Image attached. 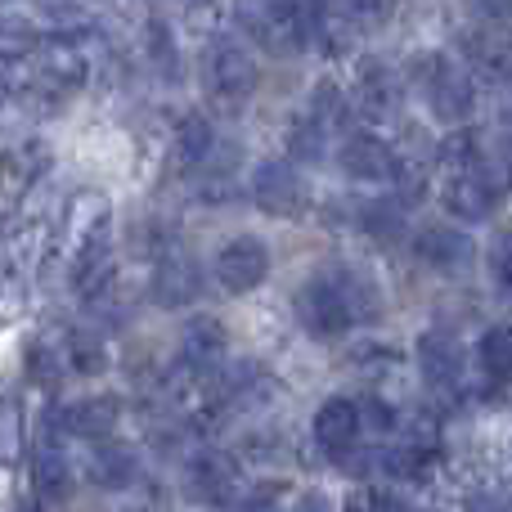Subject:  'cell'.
Here are the masks:
<instances>
[{
    "label": "cell",
    "instance_id": "cell-16",
    "mask_svg": "<svg viewBox=\"0 0 512 512\" xmlns=\"http://www.w3.org/2000/svg\"><path fill=\"white\" fill-rule=\"evenodd\" d=\"M400 99H405V90H400V77L387 68V63H364L360 77H355L351 86V108L364 117V122H387V117H396Z\"/></svg>",
    "mask_w": 512,
    "mask_h": 512
},
{
    "label": "cell",
    "instance_id": "cell-41",
    "mask_svg": "<svg viewBox=\"0 0 512 512\" xmlns=\"http://www.w3.org/2000/svg\"><path fill=\"white\" fill-rule=\"evenodd\" d=\"M189 5H203V0H189Z\"/></svg>",
    "mask_w": 512,
    "mask_h": 512
},
{
    "label": "cell",
    "instance_id": "cell-23",
    "mask_svg": "<svg viewBox=\"0 0 512 512\" xmlns=\"http://www.w3.org/2000/svg\"><path fill=\"white\" fill-rule=\"evenodd\" d=\"M436 459H441V450H436L432 441H405V445H391V450L382 454V468H387V477H396V481H427L436 468Z\"/></svg>",
    "mask_w": 512,
    "mask_h": 512
},
{
    "label": "cell",
    "instance_id": "cell-24",
    "mask_svg": "<svg viewBox=\"0 0 512 512\" xmlns=\"http://www.w3.org/2000/svg\"><path fill=\"white\" fill-rule=\"evenodd\" d=\"M32 477H36V490H41V499H68L72 495V463L68 454L59 450L54 441H41V450H36V463H32Z\"/></svg>",
    "mask_w": 512,
    "mask_h": 512
},
{
    "label": "cell",
    "instance_id": "cell-3",
    "mask_svg": "<svg viewBox=\"0 0 512 512\" xmlns=\"http://www.w3.org/2000/svg\"><path fill=\"white\" fill-rule=\"evenodd\" d=\"M414 81H418V90L427 95L432 113L441 117V122H450V126H463L472 117V108H477V90H472L468 72H463L459 63H454L450 54H441V50L418 54L414 59Z\"/></svg>",
    "mask_w": 512,
    "mask_h": 512
},
{
    "label": "cell",
    "instance_id": "cell-9",
    "mask_svg": "<svg viewBox=\"0 0 512 512\" xmlns=\"http://www.w3.org/2000/svg\"><path fill=\"white\" fill-rule=\"evenodd\" d=\"M360 441H364V409L360 400H346V396H333L319 405L315 414V445L328 454L333 463H346L360 454Z\"/></svg>",
    "mask_w": 512,
    "mask_h": 512
},
{
    "label": "cell",
    "instance_id": "cell-25",
    "mask_svg": "<svg viewBox=\"0 0 512 512\" xmlns=\"http://www.w3.org/2000/svg\"><path fill=\"white\" fill-rule=\"evenodd\" d=\"M36 50H41V32H36L32 18L18 14V9H0V59H36Z\"/></svg>",
    "mask_w": 512,
    "mask_h": 512
},
{
    "label": "cell",
    "instance_id": "cell-29",
    "mask_svg": "<svg viewBox=\"0 0 512 512\" xmlns=\"http://www.w3.org/2000/svg\"><path fill=\"white\" fill-rule=\"evenodd\" d=\"M144 54H149V63L162 77L180 72V45H176V32L167 27V18H149L144 23Z\"/></svg>",
    "mask_w": 512,
    "mask_h": 512
},
{
    "label": "cell",
    "instance_id": "cell-39",
    "mask_svg": "<svg viewBox=\"0 0 512 512\" xmlns=\"http://www.w3.org/2000/svg\"><path fill=\"white\" fill-rule=\"evenodd\" d=\"M297 512H328V504H324V495H310V499H301Z\"/></svg>",
    "mask_w": 512,
    "mask_h": 512
},
{
    "label": "cell",
    "instance_id": "cell-10",
    "mask_svg": "<svg viewBox=\"0 0 512 512\" xmlns=\"http://www.w3.org/2000/svg\"><path fill=\"white\" fill-rule=\"evenodd\" d=\"M212 274L225 292L243 297V292L261 288V283L270 279V248H265L261 239H252V234H239V239H230L221 252H216Z\"/></svg>",
    "mask_w": 512,
    "mask_h": 512
},
{
    "label": "cell",
    "instance_id": "cell-5",
    "mask_svg": "<svg viewBox=\"0 0 512 512\" xmlns=\"http://www.w3.org/2000/svg\"><path fill=\"white\" fill-rule=\"evenodd\" d=\"M499 189H504L499 162L486 158V162H472V167L450 171V180H445V189H441V203L454 221L477 225L499 207Z\"/></svg>",
    "mask_w": 512,
    "mask_h": 512
},
{
    "label": "cell",
    "instance_id": "cell-13",
    "mask_svg": "<svg viewBox=\"0 0 512 512\" xmlns=\"http://www.w3.org/2000/svg\"><path fill=\"white\" fill-rule=\"evenodd\" d=\"M198 297H203V265L189 252L167 248L158 256V270H153V301L167 310H180L194 306Z\"/></svg>",
    "mask_w": 512,
    "mask_h": 512
},
{
    "label": "cell",
    "instance_id": "cell-18",
    "mask_svg": "<svg viewBox=\"0 0 512 512\" xmlns=\"http://www.w3.org/2000/svg\"><path fill=\"white\" fill-rule=\"evenodd\" d=\"M463 59L490 86H512V41L499 32H468L463 36Z\"/></svg>",
    "mask_w": 512,
    "mask_h": 512
},
{
    "label": "cell",
    "instance_id": "cell-34",
    "mask_svg": "<svg viewBox=\"0 0 512 512\" xmlns=\"http://www.w3.org/2000/svg\"><path fill=\"white\" fill-rule=\"evenodd\" d=\"M18 445H23V432H18V409L0 405V463H14Z\"/></svg>",
    "mask_w": 512,
    "mask_h": 512
},
{
    "label": "cell",
    "instance_id": "cell-7",
    "mask_svg": "<svg viewBox=\"0 0 512 512\" xmlns=\"http://www.w3.org/2000/svg\"><path fill=\"white\" fill-rule=\"evenodd\" d=\"M36 72L50 90L72 95V90L86 86L90 77V36L86 32H59L50 41H41L36 50Z\"/></svg>",
    "mask_w": 512,
    "mask_h": 512
},
{
    "label": "cell",
    "instance_id": "cell-40",
    "mask_svg": "<svg viewBox=\"0 0 512 512\" xmlns=\"http://www.w3.org/2000/svg\"><path fill=\"white\" fill-rule=\"evenodd\" d=\"M18 512H41V504H23V508H18Z\"/></svg>",
    "mask_w": 512,
    "mask_h": 512
},
{
    "label": "cell",
    "instance_id": "cell-19",
    "mask_svg": "<svg viewBox=\"0 0 512 512\" xmlns=\"http://www.w3.org/2000/svg\"><path fill=\"white\" fill-rule=\"evenodd\" d=\"M216 149V131L203 113H185L180 126L171 131V171L176 176H198V167L207 162V153Z\"/></svg>",
    "mask_w": 512,
    "mask_h": 512
},
{
    "label": "cell",
    "instance_id": "cell-14",
    "mask_svg": "<svg viewBox=\"0 0 512 512\" xmlns=\"http://www.w3.org/2000/svg\"><path fill=\"white\" fill-rule=\"evenodd\" d=\"M225 355H230V333H225L221 319H212V315L189 319L185 337H180V364L189 373H198V378H216Z\"/></svg>",
    "mask_w": 512,
    "mask_h": 512
},
{
    "label": "cell",
    "instance_id": "cell-27",
    "mask_svg": "<svg viewBox=\"0 0 512 512\" xmlns=\"http://www.w3.org/2000/svg\"><path fill=\"white\" fill-rule=\"evenodd\" d=\"M360 230L378 243H396L405 234V207L396 198H373L360 207Z\"/></svg>",
    "mask_w": 512,
    "mask_h": 512
},
{
    "label": "cell",
    "instance_id": "cell-15",
    "mask_svg": "<svg viewBox=\"0 0 512 512\" xmlns=\"http://www.w3.org/2000/svg\"><path fill=\"white\" fill-rule=\"evenodd\" d=\"M414 256L436 274H459L472 265V234H463L459 225H423L414 234Z\"/></svg>",
    "mask_w": 512,
    "mask_h": 512
},
{
    "label": "cell",
    "instance_id": "cell-26",
    "mask_svg": "<svg viewBox=\"0 0 512 512\" xmlns=\"http://www.w3.org/2000/svg\"><path fill=\"white\" fill-rule=\"evenodd\" d=\"M63 369L77 373V378H99L108 369V351L95 333H68L63 342Z\"/></svg>",
    "mask_w": 512,
    "mask_h": 512
},
{
    "label": "cell",
    "instance_id": "cell-37",
    "mask_svg": "<svg viewBox=\"0 0 512 512\" xmlns=\"http://www.w3.org/2000/svg\"><path fill=\"white\" fill-rule=\"evenodd\" d=\"M468 512H512V495L504 490H486V495H472Z\"/></svg>",
    "mask_w": 512,
    "mask_h": 512
},
{
    "label": "cell",
    "instance_id": "cell-6",
    "mask_svg": "<svg viewBox=\"0 0 512 512\" xmlns=\"http://www.w3.org/2000/svg\"><path fill=\"white\" fill-rule=\"evenodd\" d=\"M180 490L198 508H225L239 499V463L221 450H198L180 472Z\"/></svg>",
    "mask_w": 512,
    "mask_h": 512
},
{
    "label": "cell",
    "instance_id": "cell-38",
    "mask_svg": "<svg viewBox=\"0 0 512 512\" xmlns=\"http://www.w3.org/2000/svg\"><path fill=\"white\" fill-rule=\"evenodd\" d=\"M346 512H382V504H373L369 495H360V499H351V504H346Z\"/></svg>",
    "mask_w": 512,
    "mask_h": 512
},
{
    "label": "cell",
    "instance_id": "cell-1",
    "mask_svg": "<svg viewBox=\"0 0 512 512\" xmlns=\"http://www.w3.org/2000/svg\"><path fill=\"white\" fill-rule=\"evenodd\" d=\"M297 306V324L310 337H342L355 324H369L378 319V292L369 279L351 270V265H324L319 274H310L306 283L292 297Z\"/></svg>",
    "mask_w": 512,
    "mask_h": 512
},
{
    "label": "cell",
    "instance_id": "cell-28",
    "mask_svg": "<svg viewBox=\"0 0 512 512\" xmlns=\"http://www.w3.org/2000/svg\"><path fill=\"white\" fill-rule=\"evenodd\" d=\"M477 360H481V373H486L490 382H508L512 378V324H499V328H490V333L481 337Z\"/></svg>",
    "mask_w": 512,
    "mask_h": 512
},
{
    "label": "cell",
    "instance_id": "cell-42",
    "mask_svg": "<svg viewBox=\"0 0 512 512\" xmlns=\"http://www.w3.org/2000/svg\"><path fill=\"white\" fill-rule=\"evenodd\" d=\"M0 99H5V86H0Z\"/></svg>",
    "mask_w": 512,
    "mask_h": 512
},
{
    "label": "cell",
    "instance_id": "cell-21",
    "mask_svg": "<svg viewBox=\"0 0 512 512\" xmlns=\"http://www.w3.org/2000/svg\"><path fill=\"white\" fill-rule=\"evenodd\" d=\"M86 477L95 481L99 490H126L135 477H140V463H135V450L117 445L113 436H108V441H90Z\"/></svg>",
    "mask_w": 512,
    "mask_h": 512
},
{
    "label": "cell",
    "instance_id": "cell-33",
    "mask_svg": "<svg viewBox=\"0 0 512 512\" xmlns=\"http://www.w3.org/2000/svg\"><path fill=\"white\" fill-rule=\"evenodd\" d=\"M234 512H283V486H256L248 495L234 499Z\"/></svg>",
    "mask_w": 512,
    "mask_h": 512
},
{
    "label": "cell",
    "instance_id": "cell-8",
    "mask_svg": "<svg viewBox=\"0 0 512 512\" xmlns=\"http://www.w3.org/2000/svg\"><path fill=\"white\" fill-rule=\"evenodd\" d=\"M252 198H256V207H261L265 216H283V221H288V216H301L310 207L306 176H301L292 162H283V158H270V162L256 167Z\"/></svg>",
    "mask_w": 512,
    "mask_h": 512
},
{
    "label": "cell",
    "instance_id": "cell-11",
    "mask_svg": "<svg viewBox=\"0 0 512 512\" xmlns=\"http://www.w3.org/2000/svg\"><path fill=\"white\" fill-rule=\"evenodd\" d=\"M36 256V225H14L0 234V319L18 315L27 301V265Z\"/></svg>",
    "mask_w": 512,
    "mask_h": 512
},
{
    "label": "cell",
    "instance_id": "cell-30",
    "mask_svg": "<svg viewBox=\"0 0 512 512\" xmlns=\"http://www.w3.org/2000/svg\"><path fill=\"white\" fill-rule=\"evenodd\" d=\"M328 131H333V126H324L319 117L301 113L297 122H292V131H288V153L297 162H319L328 153Z\"/></svg>",
    "mask_w": 512,
    "mask_h": 512
},
{
    "label": "cell",
    "instance_id": "cell-20",
    "mask_svg": "<svg viewBox=\"0 0 512 512\" xmlns=\"http://www.w3.org/2000/svg\"><path fill=\"white\" fill-rule=\"evenodd\" d=\"M418 373H423L432 387H459L463 382V346L450 333H423L418 337Z\"/></svg>",
    "mask_w": 512,
    "mask_h": 512
},
{
    "label": "cell",
    "instance_id": "cell-22",
    "mask_svg": "<svg viewBox=\"0 0 512 512\" xmlns=\"http://www.w3.org/2000/svg\"><path fill=\"white\" fill-rule=\"evenodd\" d=\"M239 162H243V149L230 140H216V149L207 153V162L198 167V189L207 194V203H225L234 189V176H239Z\"/></svg>",
    "mask_w": 512,
    "mask_h": 512
},
{
    "label": "cell",
    "instance_id": "cell-2",
    "mask_svg": "<svg viewBox=\"0 0 512 512\" xmlns=\"http://www.w3.org/2000/svg\"><path fill=\"white\" fill-rule=\"evenodd\" d=\"M108 243H113V212L99 189H81L68 198L54 230V252L63 261V274L77 283L81 292L108 270Z\"/></svg>",
    "mask_w": 512,
    "mask_h": 512
},
{
    "label": "cell",
    "instance_id": "cell-35",
    "mask_svg": "<svg viewBox=\"0 0 512 512\" xmlns=\"http://www.w3.org/2000/svg\"><path fill=\"white\" fill-rule=\"evenodd\" d=\"M360 409H364V427H378V432H396V409H391L387 400L369 396V400H360Z\"/></svg>",
    "mask_w": 512,
    "mask_h": 512
},
{
    "label": "cell",
    "instance_id": "cell-17",
    "mask_svg": "<svg viewBox=\"0 0 512 512\" xmlns=\"http://www.w3.org/2000/svg\"><path fill=\"white\" fill-rule=\"evenodd\" d=\"M117 418H122V405L117 396H86V400H72L54 414L63 436H77V441H108L117 432Z\"/></svg>",
    "mask_w": 512,
    "mask_h": 512
},
{
    "label": "cell",
    "instance_id": "cell-4",
    "mask_svg": "<svg viewBox=\"0 0 512 512\" xmlns=\"http://www.w3.org/2000/svg\"><path fill=\"white\" fill-rule=\"evenodd\" d=\"M203 86L225 108L248 104L256 95V86H261V68H256L248 45L234 41V36H216L203 50Z\"/></svg>",
    "mask_w": 512,
    "mask_h": 512
},
{
    "label": "cell",
    "instance_id": "cell-32",
    "mask_svg": "<svg viewBox=\"0 0 512 512\" xmlns=\"http://www.w3.org/2000/svg\"><path fill=\"white\" fill-rule=\"evenodd\" d=\"M59 369H63V355H59V346H32V355H27V373H32V382L36 387H54L59 382Z\"/></svg>",
    "mask_w": 512,
    "mask_h": 512
},
{
    "label": "cell",
    "instance_id": "cell-12",
    "mask_svg": "<svg viewBox=\"0 0 512 512\" xmlns=\"http://www.w3.org/2000/svg\"><path fill=\"white\" fill-rule=\"evenodd\" d=\"M337 167L351 180H364V185H378V180H396L400 176V153L391 149L378 135L351 131L342 144H337Z\"/></svg>",
    "mask_w": 512,
    "mask_h": 512
},
{
    "label": "cell",
    "instance_id": "cell-31",
    "mask_svg": "<svg viewBox=\"0 0 512 512\" xmlns=\"http://www.w3.org/2000/svg\"><path fill=\"white\" fill-rule=\"evenodd\" d=\"M333 14L351 32H373V27H382L396 14V0H333Z\"/></svg>",
    "mask_w": 512,
    "mask_h": 512
},
{
    "label": "cell",
    "instance_id": "cell-36",
    "mask_svg": "<svg viewBox=\"0 0 512 512\" xmlns=\"http://www.w3.org/2000/svg\"><path fill=\"white\" fill-rule=\"evenodd\" d=\"M472 9H477V18L486 27H508L512 23V0H472Z\"/></svg>",
    "mask_w": 512,
    "mask_h": 512
}]
</instances>
